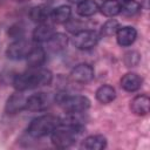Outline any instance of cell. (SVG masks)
Listing matches in <instances>:
<instances>
[{
  "mask_svg": "<svg viewBox=\"0 0 150 150\" xmlns=\"http://www.w3.org/2000/svg\"><path fill=\"white\" fill-rule=\"evenodd\" d=\"M53 81V74L48 69L30 68L27 71L16 74L13 76V87L19 91L30 90L38 87L48 86Z\"/></svg>",
  "mask_w": 150,
  "mask_h": 150,
  "instance_id": "1",
  "label": "cell"
},
{
  "mask_svg": "<svg viewBox=\"0 0 150 150\" xmlns=\"http://www.w3.org/2000/svg\"><path fill=\"white\" fill-rule=\"evenodd\" d=\"M98 9L97 4L94 0H81L76 6V12L79 15L86 18L94 15Z\"/></svg>",
  "mask_w": 150,
  "mask_h": 150,
  "instance_id": "20",
  "label": "cell"
},
{
  "mask_svg": "<svg viewBox=\"0 0 150 150\" xmlns=\"http://www.w3.org/2000/svg\"><path fill=\"white\" fill-rule=\"evenodd\" d=\"M107 146V138L103 135H90L82 142V148L87 150H102Z\"/></svg>",
  "mask_w": 150,
  "mask_h": 150,
  "instance_id": "17",
  "label": "cell"
},
{
  "mask_svg": "<svg viewBox=\"0 0 150 150\" xmlns=\"http://www.w3.org/2000/svg\"><path fill=\"white\" fill-rule=\"evenodd\" d=\"M120 28V23L117 20L115 19H110L108 21H105L101 28V34L104 36H111L114 34H116L117 29Z\"/></svg>",
  "mask_w": 150,
  "mask_h": 150,
  "instance_id": "23",
  "label": "cell"
},
{
  "mask_svg": "<svg viewBox=\"0 0 150 150\" xmlns=\"http://www.w3.org/2000/svg\"><path fill=\"white\" fill-rule=\"evenodd\" d=\"M96 100L102 103V104H108L110 102H112L116 98V91L114 89V87L109 86V84H103L101 87L97 88L96 93H95Z\"/></svg>",
  "mask_w": 150,
  "mask_h": 150,
  "instance_id": "18",
  "label": "cell"
},
{
  "mask_svg": "<svg viewBox=\"0 0 150 150\" xmlns=\"http://www.w3.org/2000/svg\"><path fill=\"white\" fill-rule=\"evenodd\" d=\"M124 64L127 67H135L138 64L139 62V54L135 50H131V52H128L124 54Z\"/></svg>",
  "mask_w": 150,
  "mask_h": 150,
  "instance_id": "25",
  "label": "cell"
},
{
  "mask_svg": "<svg viewBox=\"0 0 150 150\" xmlns=\"http://www.w3.org/2000/svg\"><path fill=\"white\" fill-rule=\"evenodd\" d=\"M47 43V50L50 53H60L68 45V36L63 33H54Z\"/></svg>",
  "mask_w": 150,
  "mask_h": 150,
  "instance_id": "12",
  "label": "cell"
},
{
  "mask_svg": "<svg viewBox=\"0 0 150 150\" xmlns=\"http://www.w3.org/2000/svg\"><path fill=\"white\" fill-rule=\"evenodd\" d=\"M60 125V118L52 115H42L32 120L28 125L27 132L34 138H41L50 135Z\"/></svg>",
  "mask_w": 150,
  "mask_h": 150,
  "instance_id": "3",
  "label": "cell"
},
{
  "mask_svg": "<svg viewBox=\"0 0 150 150\" xmlns=\"http://www.w3.org/2000/svg\"><path fill=\"white\" fill-rule=\"evenodd\" d=\"M82 130H83V127H70V125L60 124L50 134L52 143L60 149L69 148L77 141Z\"/></svg>",
  "mask_w": 150,
  "mask_h": 150,
  "instance_id": "2",
  "label": "cell"
},
{
  "mask_svg": "<svg viewBox=\"0 0 150 150\" xmlns=\"http://www.w3.org/2000/svg\"><path fill=\"white\" fill-rule=\"evenodd\" d=\"M54 101V97H52L47 93H36L27 96L26 102V110L29 111H41L49 107V104Z\"/></svg>",
  "mask_w": 150,
  "mask_h": 150,
  "instance_id": "7",
  "label": "cell"
},
{
  "mask_svg": "<svg viewBox=\"0 0 150 150\" xmlns=\"http://www.w3.org/2000/svg\"><path fill=\"white\" fill-rule=\"evenodd\" d=\"M116 1H118V2L121 4V2H124V1H127V0H116Z\"/></svg>",
  "mask_w": 150,
  "mask_h": 150,
  "instance_id": "27",
  "label": "cell"
},
{
  "mask_svg": "<svg viewBox=\"0 0 150 150\" xmlns=\"http://www.w3.org/2000/svg\"><path fill=\"white\" fill-rule=\"evenodd\" d=\"M70 15H71V8L68 5H61L52 11L50 18L56 23H66L70 20Z\"/></svg>",
  "mask_w": 150,
  "mask_h": 150,
  "instance_id": "19",
  "label": "cell"
},
{
  "mask_svg": "<svg viewBox=\"0 0 150 150\" xmlns=\"http://www.w3.org/2000/svg\"><path fill=\"white\" fill-rule=\"evenodd\" d=\"M54 28L52 25L43 22L39 23L36 28L33 30V40L35 42H46L50 39V36L54 34Z\"/></svg>",
  "mask_w": 150,
  "mask_h": 150,
  "instance_id": "15",
  "label": "cell"
},
{
  "mask_svg": "<svg viewBox=\"0 0 150 150\" xmlns=\"http://www.w3.org/2000/svg\"><path fill=\"white\" fill-rule=\"evenodd\" d=\"M26 102H27V96L23 95L22 91L18 90L7 98L5 104V112L8 115H14L26 109Z\"/></svg>",
  "mask_w": 150,
  "mask_h": 150,
  "instance_id": "8",
  "label": "cell"
},
{
  "mask_svg": "<svg viewBox=\"0 0 150 150\" xmlns=\"http://www.w3.org/2000/svg\"><path fill=\"white\" fill-rule=\"evenodd\" d=\"M36 46V42L33 40H28V39H19V40H14L6 50V55L8 59L11 60H22V59H27V56L30 54V52L34 49V47Z\"/></svg>",
  "mask_w": 150,
  "mask_h": 150,
  "instance_id": "5",
  "label": "cell"
},
{
  "mask_svg": "<svg viewBox=\"0 0 150 150\" xmlns=\"http://www.w3.org/2000/svg\"><path fill=\"white\" fill-rule=\"evenodd\" d=\"M137 38V30L134 27L124 26L120 27L116 32V40L121 47H129L131 46Z\"/></svg>",
  "mask_w": 150,
  "mask_h": 150,
  "instance_id": "10",
  "label": "cell"
},
{
  "mask_svg": "<svg viewBox=\"0 0 150 150\" xmlns=\"http://www.w3.org/2000/svg\"><path fill=\"white\" fill-rule=\"evenodd\" d=\"M100 34L93 29H83L74 34L73 43L77 49H90L97 45Z\"/></svg>",
  "mask_w": 150,
  "mask_h": 150,
  "instance_id": "6",
  "label": "cell"
},
{
  "mask_svg": "<svg viewBox=\"0 0 150 150\" xmlns=\"http://www.w3.org/2000/svg\"><path fill=\"white\" fill-rule=\"evenodd\" d=\"M139 8H141L139 4L135 0H127L121 4V13H123L124 15H128V16L135 15L139 11Z\"/></svg>",
  "mask_w": 150,
  "mask_h": 150,
  "instance_id": "22",
  "label": "cell"
},
{
  "mask_svg": "<svg viewBox=\"0 0 150 150\" xmlns=\"http://www.w3.org/2000/svg\"><path fill=\"white\" fill-rule=\"evenodd\" d=\"M7 35L14 41V40H19L25 38V27L22 23H14L12 25L8 30H7Z\"/></svg>",
  "mask_w": 150,
  "mask_h": 150,
  "instance_id": "24",
  "label": "cell"
},
{
  "mask_svg": "<svg viewBox=\"0 0 150 150\" xmlns=\"http://www.w3.org/2000/svg\"><path fill=\"white\" fill-rule=\"evenodd\" d=\"M101 12L103 15L112 18L121 13V4L116 0H105L101 6Z\"/></svg>",
  "mask_w": 150,
  "mask_h": 150,
  "instance_id": "21",
  "label": "cell"
},
{
  "mask_svg": "<svg viewBox=\"0 0 150 150\" xmlns=\"http://www.w3.org/2000/svg\"><path fill=\"white\" fill-rule=\"evenodd\" d=\"M70 77L77 83H89L94 79V68L88 63H80L71 69Z\"/></svg>",
  "mask_w": 150,
  "mask_h": 150,
  "instance_id": "9",
  "label": "cell"
},
{
  "mask_svg": "<svg viewBox=\"0 0 150 150\" xmlns=\"http://www.w3.org/2000/svg\"><path fill=\"white\" fill-rule=\"evenodd\" d=\"M143 79L136 73H128L121 79V87L129 93L136 91L142 87Z\"/></svg>",
  "mask_w": 150,
  "mask_h": 150,
  "instance_id": "14",
  "label": "cell"
},
{
  "mask_svg": "<svg viewBox=\"0 0 150 150\" xmlns=\"http://www.w3.org/2000/svg\"><path fill=\"white\" fill-rule=\"evenodd\" d=\"M130 109L135 115L144 116L149 112L150 109V100L148 95H137L130 102Z\"/></svg>",
  "mask_w": 150,
  "mask_h": 150,
  "instance_id": "11",
  "label": "cell"
},
{
  "mask_svg": "<svg viewBox=\"0 0 150 150\" xmlns=\"http://www.w3.org/2000/svg\"><path fill=\"white\" fill-rule=\"evenodd\" d=\"M52 8L47 5H38L30 8L29 11V18L35 23H43L46 22L50 15H52Z\"/></svg>",
  "mask_w": 150,
  "mask_h": 150,
  "instance_id": "13",
  "label": "cell"
},
{
  "mask_svg": "<svg viewBox=\"0 0 150 150\" xmlns=\"http://www.w3.org/2000/svg\"><path fill=\"white\" fill-rule=\"evenodd\" d=\"M13 1H15V2H26L28 0H13Z\"/></svg>",
  "mask_w": 150,
  "mask_h": 150,
  "instance_id": "26",
  "label": "cell"
},
{
  "mask_svg": "<svg viewBox=\"0 0 150 150\" xmlns=\"http://www.w3.org/2000/svg\"><path fill=\"white\" fill-rule=\"evenodd\" d=\"M45 61H46V49L36 45L34 49L30 52V54L27 56V63L29 68H40L45 63Z\"/></svg>",
  "mask_w": 150,
  "mask_h": 150,
  "instance_id": "16",
  "label": "cell"
},
{
  "mask_svg": "<svg viewBox=\"0 0 150 150\" xmlns=\"http://www.w3.org/2000/svg\"><path fill=\"white\" fill-rule=\"evenodd\" d=\"M54 101L66 112H84L90 107V100L83 95H68L67 93H59Z\"/></svg>",
  "mask_w": 150,
  "mask_h": 150,
  "instance_id": "4",
  "label": "cell"
}]
</instances>
